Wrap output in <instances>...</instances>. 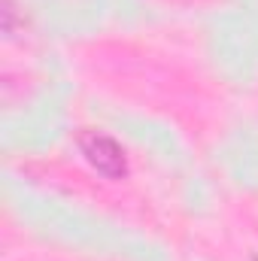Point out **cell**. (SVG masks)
Masks as SVG:
<instances>
[{"instance_id":"obj_1","label":"cell","mask_w":258,"mask_h":261,"mask_svg":"<svg viewBox=\"0 0 258 261\" xmlns=\"http://www.w3.org/2000/svg\"><path fill=\"white\" fill-rule=\"evenodd\" d=\"M85 149H88L91 161H94L100 170H107V173H119V170H125L122 152H119L116 143H110L107 137H91V140H85Z\"/></svg>"}]
</instances>
